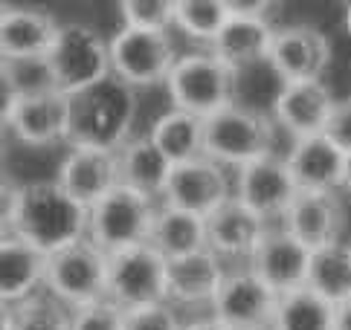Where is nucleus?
Here are the masks:
<instances>
[{
	"mask_svg": "<svg viewBox=\"0 0 351 330\" xmlns=\"http://www.w3.org/2000/svg\"><path fill=\"white\" fill-rule=\"evenodd\" d=\"M108 299L122 310L166 301V258L148 244L108 255Z\"/></svg>",
	"mask_w": 351,
	"mask_h": 330,
	"instance_id": "nucleus-9",
	"label": "nucleus"
},
{
	"mask_svg": "<svg viewBox=\"0 0 351 330\" xmlns=\"http://www.w3.org/2000/svg\"><path fill=\"white\" fill-rule=\"evenodd\" d=\"M136 119V90L108 75L87 90L70 96V128L67 145H93L119 151L131 136Z\"/></svg>",
	"mask_w": 351,
	"mask_h": 330,
	"instance_id": "nucleus-2",
	"label": "nucleus"
},
{
	"mask_svg": "<svg viewBox=\"0 0 351 330\" xmlns=\"http://www.w3.org/2000/svg\"><path fill=\"white\" fill-rule=\"evenodd\" d=\"M346 29H348V35H351V6H348V12H346Z\"/></svg>",
	"mask_w": 351,
	"mask_h": 330,
	"instance_id": "nucleus-44",
	"label": "nucleus"
},
{
	"mask_svg": "<svg viewBox=\"0 0 351 330\" xmlns=\"http://www.w3.org/2000/svg\"><path fill=\"white\" fill-rule=\"evenodd\" d=\"M125 330H183V322L169 301H160L148 307L125 310Z\"/></svg>",
	"mask_w": 351,
	"mask_h": 330,
	"instance_id": "nucleus-34",
	"label": "nucleus"
},
{
	"mask_svg": "<svg viewBox=\"0 0 351 330\" xmlns=\"http://www.w3.org/2000/svg\"><path fill=\"white\" fill-rule=\"evenodd\" d=\"M56 183L82 206L90 209L105 194L119 186V160L117 151L93 148V145H70L67 157L61 160Z\"/></svg>",
	"mask_w": 351,
	"mask_h": 330,
	"instance_id": "nucleus-18",
	"label": "nucleus"
},
{
	"mask_svg": "<svg viewBox=\"0 0 351 330\" xmlns=\"http://www.w3.org/2000/svg\"><path fill=\"white\" fill-rule=\"evenodd\" d=\"M227 275L223 258L209 246L189 252L183 258L166 261V301L171 304H212Z\"/></svg>",
	"mask_w": 351,
	"mask_h": 330,
	"instance_id": "nucleus-22",
	"label": "nucleus"
},
{
	"mask_svg": "<svg viewBox=\"0 0 351 330\" xmlns=\"http://www.w3.org/2000/svg\"><path fill=\"white\" fill-rule=\"evenodd\" d=\"M108 49H110V75L125 81L131 90L166 84L174 61H178L169 32H143L122 27L108 41Z\"/></svg>",
	"mask_w": 351,
	"mask_h": 330,
	"instance_id": "nucleus-8",
	"label": "nucleus"
},
{
	"mask_svg": "<svg viewBox=\"0 0 351 330\" xmlns=\"http://www.w3.org/2000/svg\"><path fill=\"white\" fill-rule=\"evenodd\" d=\"M44 287L70 310L102 301L108 299V255L87 238L58 249L47 258Z\"/></svg>",
	"mask_w": 351,
	"mask_h": 330,
	"instance_id": "nucleus-7",
	"label": "nucleus"
},
{
	"mask_svg": "<svg viewBox=\"0 0 351 330\" xmlns=\"http://www.w3.org/2000/svg\"><path fill=\"white\" fill-rule=\"evenodd\" d=\"M87 218H90V209L70 197L56 180H35L21 186V203L12 232L49 258L53 252L87 238Z\"/></svg>",
	"mask_w": 351,
	"mask_h": 330,
	"instance_id": "nucleus-1",
	"label": "nucleus"
},
{
	"mask_svg": "<svg viewBox=\"0 0 351 330\" xmlns=\"http://www.w3.org/2000/svg\"><path fill=\"white\" fill-rule=\"evenodd\" d=\"M232 197V180L223 165L209 157H195L189 162H178L162 188V203L183 209L197 218L215 212L221 203Z\"/></svg>",
	"mask_w": 351,
	"mask_h": 330,
	"instance_id": "nucleus-12",
	"label": "nucleus"
},
{
	"mask_svg": "<svg viewBox=\"0 0 351 330\" xmlns=\"http://www.w3.org/2000/svg\"><path fill=\"white\" fill-rule=\"evenodd\" d=\"M296 194L299 188L291 177V168H287L285 157L279 154L261 157L235 171L232 197H238L247 209H253L267 223L282 220L285 212L291 209V203L296 200Z\"/></svg>",
	"mask_w": 351,
	"mask_h": 330,
	"instance_id": "nucleus-13",
	"label": "nucleus"
},
{
	"mask_svg": "<svg viewBox=\"0 0 351 330\" xmlns=\"http://www.w3.org/2000/svg\"><path fill=\"white\" fill-rule=\"evenodd\" d=\"M15 325V304L0 301V330H12Z\"/></svg>",
	"mask_w": 351,
	"mask_h": 330,
	"instance_id": "nucleus-41",
	"label": "nucleus"
},
{
	"mask_svg": "<svg viewBox=\"0 0 351 330\" xmlns=\"http://www.w3.org/2000/svg\"><path fill=\"white\" fill-rule=\"evenodd\" d=\"M183 330H230L223 322H218L215 316H206V319H197V322H189L183 325Z\"/></svg>",
	"mask_w": 351,
	"mask_h": 330,
	"instance_id": "nucleus-40",
	"label": "nucleus"
},
{
	"mask_svg": "<svg viewBox=\"0 0 351 330\" xmlns=\"http://www.w3.org/2000/svg\"><path fill=\"white\" fill-rule=\"evenodd\" d=\"M276 134L279 128L273 116L232 101L204 119V157L238 171L261 157L276 154Z\"/></svg>",
	"mask_w": 351,
	"mask_h": 330,
	"instance_id": "nucleus-4",
	"label": "nucleus"
},
{
	"mask_svg": "<svg viewBox=\"0 0 351 330\" xmlns=\"http://www.w3.org/2000/svg\"><path fill=\"white\" fill-rule=\"evenodd\" d=\"M276 38V27L270 18H253V15H232L209 44V53L221 58L230 70L241 75V70L267 61L270 44Z\"/></svg>",
	"mask_w": 351,
	"mask_h": 330,
	"instance_id": "nucleus-23",
	"label": "nucleus"
},
{
	"mask_svg": "<svg viewBox=\"0 0 351 330\" xmlns=\"http://www.w3.org/2000/svg\"><path fill=\"white\" fill-rule=\"evenodd\" d=\"M334 310L311 287H299L279 296L270 330H334Z\"/></svg>",
	"mask_w": 351,
	"mask_h": 330,
	"instance_id": "nucleus-29",
	"label": "nucleus"
},
{
	"mask_svg": "<svg viewBox=\"0 0 351 330\" xmlns=\"http://www.w3.org/2000/svg\"><path fill=\"white\" fill-rule=\"evenodd\" d=\"M166 90L171 99V107H180L200 119H209L212 113H218L235 101L238 73L230 70L221 58L212 55L209 49H204V53H186L174 61V67L166 79Z\"/></svg>",
	"mask_w": 351,
	"mask_h": 330,
	"instance_id": "nucleus-5",
	"label": "nucleus"
},
{
	"mask_svg": "<svg viewBox=\"0 0 351 330\" xmlns=\"http://www.w3.org/2000/svg\"><path fill=\"white\" fill-rule=\"evenodd\" d=\"M331 61H334V44L319 27H311V23L276 27L267 64L282 79V84L322 81Z\"/></svg>",
	"mask_w": 351,
	"mask_h": 330,
	"instance_id": "nucleus-10",
	"label": "nucleus"
},
{
	"mask_svg": "<svg viewBox=\"0 0 351 330\" xmlns=\"http://www.w3.org/2000/svg\"><path fill=\"white\" fill-rule=\"evenodd\" d=\"M41 67L49 87L64 96H76L110 75L108 38L90 23H61Z\"/></svg>",
	"mask_w": 351,
	"mask_h": 330,
	"instance_id": "nucleus-3",
	"label": "nucleus"
},
{
	"mask_svg": "<svg viewBox=\"0 0 351 330\" xmlns=\"http://www.w3.org/2000/svg\"><path fill=\"white\" fill-rule=\"evenodd\" d=\"M285 229L308 249L337 244L346 229V203L337 192H299L285 212Z\"/></svg>",
	"mask_w": 351,
	"mask_h": 330,
	"instance_id": "nucleus-19",
	"label": "nucleus"
},
{
	"mask_svg": "<svg viewBox=\"0 0 351 330\" xmlns=\"http://www.w3.org/2000/svg\"><path fill=\"white\" fill-rule=\"evenodd\" d=\"M148 246L157 249L166 261L183 258L189 252H197L206 246V223L197 214H189L183 209H174L162 203L154 214Z\"/></svg>",
	"mask_w": 351,
	"mask_h": 330,
	"instance_id": "nucleus-26",
	"label": "nucleus"
},
{
	"mask_svg": "<svg viewBox=\"0 0 351 330\" xmlns=\"http://www.w3.org/2000/svg\"><path fill=\"white\" fill-rule=\"evenodd\" d=\"M317 296L331 301L334 307L351 299V244H328L319 249H311V266H308V281Z\"/></svg>",
	"mask_w": 351,
	"mask_h": 330,
	"instance_id": "nucleus-28",
	"label": "nucleus"
},
{
	"mask_svg": "<svg viewBox=\"0 0 351 330\" xmlns=\"http://www.w3.org/2000/svg\"><path fill=\"white\" fill-rule=\"evenodd\" d=\"M279 293L270 290L250 266L227 270L212 299V316L230 330H270Z\"/></svg>",
	"mask_w": 351,
	"mask_h": 330,
	"instance_id": "nucleus-11",
	"label": "nucleus"
},
{
	"mask_svg": "<svg viewBox=\"0 0 351 330\" xmlns=\"http://www.w3.org/2000/svg\"><path fill=\"white\" fill-rule=\"evenodd\" d=\"M287 168L299 192H340L346 174V151L325 134L296 139L287 151Z\"/></svg>",
	"mask_w": 351,
	"mask_h": 330,
	"instance_id": "nucleus-21",
	"label": "nucleus"
},
{
	"mask_svg": "<svg viewBox=\"0 0 351 330\" xmlns=\"http://www.w3.org/2000/svg\"><path fill=\"white\" fill-rule=\"evenodd\" d=\"M343 188L351 194V154H346V174H343Z\"/></svg>",
	"mask_w": 351,
	"mask_h": 330,
	"instance_id": "nucleus-43",
	"label": "nucleus"
},
{
	"mask_svg": "<svg viewBox=\"0 0 351 330\" xmlns=\"http://www.w3.org/2000/svg\"><path fill=\"white\" fill-rule=\"evenodd\" d=\"M204 223H206V246L218 258L250 261L261 235L267 232V220L258 218L253 209H247L238 197L221 203L215 212L206 214Z\"/></svg>",
	"mask_w": 351,
	"mask_h": 330,
	"instance_id": "nucleus-20",
	"label": "nucleus"
},
{
	"mask_svg": "<svg viewBox=\"0 0 351 330\" xmlns=\"http://www.w3.org/2000/svg\"><path fill=\"white\" fill-rule=\"evenodd\" d=\"M154 214H157L154 197L134 192V188L119 183L114 192L90 206L87 240L96 244L105 255H117V252L143 246L148 244V235H152Z\"/></svg>",
	"mask_w": 351,
	"mask_h": 330,
	"instance_id": "nucleus-6",
	"label": "nucleus"
},
{
	"mask_svg": "<svg viewBox=\"0 0 351 330\" xmlns=\"http://www.w3.org/2000/svg\"><path fill=\"white\" fill-rule=\"evenodd\" d=\"M23 96V81L15 64L0 61V131H9L12 113H15L18 101Z\"/></svg>",
	"mask_w": 351,
	"mask_h": 330,
	"instance_id": "nucleus-35",
	"label": "nucleus"
},
{
	"mask_svg": "<svg viewBox=\"0 0 351 330\" xmlns=\"http://www.w3.org/2000/svg\"><path fill=\"white\" fill-rule=\"evenodd\" d=\"M337 96L325 81H291L273 96V122L296 139L325 134Z\"/></svg>",
	"mask_w": 351,
	"mask_h": 330,
	"instance_id": "nucleus-17",
	"label": "nucleus"
},
{
	"mask_svg": "<svg viewBox=\"0 0 351 330\" xmlns=\"http://www.w3.org/2000/svg\"><path fill=\"white\" fill-rule=\"evenodd\" d=\"M230 21L227 0H174V27L192 41L212 44Z\"/></svg>",
	"mask_w": 351,
	"mask_h": 330,
	"instance_id": "nucleus-30",
	"label": "nucleus"
},
{
	"mask_svg": "<svg viewBox=\"0 0 351 330\" xmlns=\"http://www.w3.org/2000/svg\"><path fill=\"white\" fill-rule=\"evenodd\" d=\"M247 266L253 270L261 281H265L276 293H291V290L305 287L308 281V266H311V249L296 240L291 232L267 226L261 235L256 252L250 255Z\"/></svg>",
	"mask_w": 351,
	"mask_h": 330,
	"instance_id": "nucleus-16",
	"label": "nucleus"
},
{
	"mask_svg": "<svg viewBox=\"0 0 351 330\" xmlns=\"http://www.w3.org/2000/svg\"><path fill=\"white\" fill-rule=\"evenodd\" d=\"M325 136H328L340 151L351 154V96L337 99L331 119H328V128H325Z\"/></svg>",
	"mask_w": 351,
	"mask_h": 330,
	"instance_id": "nucleus-37",
	"label": "nucleus"
},
{
	"mask_svg": "<svg viewBox=\"0 0 351 330\" xmlns=\"http://www.w3.org/2000/svg\"><path fill=\"white\" fill-rule=\"evenodd\" d=\"M47 255L23 238L0 235V301L21 304L44 287Z\"/></svg>",
	"mask_w": 351,
	"mask_h": 330,
	"instance_id": "nucleus-24",
	"label": "nucleus"
},
{
	"mask_svg": "<svg viewBox=\"0 0 351 330\" xmlns=\"http://www.w3.org/2000/svg\"><path fill=\"white\" fill-rule=\"evenodd\" d=\"M67 128L70 96L58 93L56 87H27L9 122V131L18 136V142L29 148L67 142Z\"/></svg>",
	"mask_w": 351,
	"mask_h": 330,
	"instance_id": "nucleus-14",
	"label": "nucleus"
},
{
	"mask_svg": "<svg viewBox=\"0 0 351 330\" xmlns=\"http://www.w3.org/2000/svg\"><path fill=\"white\" fill-rule=\"evenodd\" d=\"M152 142L166 154L171 165L204 157V119L180 107H169L148 128Z\"/></svg>",
	"mask_w": 351,
	"mask_h": 330,
	"instance_id": "nucleus-27",
	"label": "nucleus"
},
{
	"mask_svg": "<svg viewBox=\"0 0 351 330\" xmlns=\"http://www.w3.org/2000/svg\"><path fill=\"white\" fill-rule=\"evenodd\" d=\"M119 160V183L143 192L148 197H162V188L169 183V174L174 165L166 160V154L152 142L148 134L128 136L117 151Z\"/></svg>",
	"mask_w": 351,
	"mask_h": 330,
	"instance_id": "nucleus-25",
	"label": "nucleus"
},
{
	"mask_svg": "<svg viewBox=\"0 0 351 330\" xmlns=\"http://www.w3.org/2000/svg\"><path fill=\"white\" fill-rule=\"evenodd\" d=\"M21 203V183L12 174L0 171V235H12Z\"/></svg>",
	"mask_w": 351,
	"mask_h": 330,
	"instance_id": "nucleus-36",
	"label": "nucleus"
},
{
	"mask_svg": "<svg viewBox=\"0 0 351 330\" xmlns=\"http://www.w3.org/2000/svg\"><path fill=\"white\" fill-rule=\"evenodd\" d=\"M334 330H351V299L337 304L334 310Z\"/></svg>",
	"mask_w": 351,
	"mask_h": 330,
	"instance_id": "nucleus-39",
	"label": "nucleus"
},
{
	"mask_svg": "<svg viewBox=\"0 0 351 330\" xmlns=\"http://www.w3.org/2000/svg\"><path fill=\"white\" fill-rule=\"evenodd\" d=\"M117 9L128 29L169 32L174 27V0H122Z\"/></svg>",
	"mask_w": 351,
	"mask_h": 330,
	"instance_id": "nucleus-32",
	"label": "nucleus"
},
{
	"mask_svg": "<svg viewBox=\"0 0 351 330\" xmlns=\"http://www.w3.org/2000/svg\"><path fill=\"white\" fill-rule=\"evenodd\" d=\"M3 9H6V3H0V15H3Z\"/></svg>",
	"mask_w": 351,
	"mask_h": 330,
	"instance_id": "nucleus-45",
	"label": "nucleus"
},
{
	"mask_svg": "<svg viewBox=\"0 0 351 330\" xmlns=\"http://www.w3.org/2000/svg\"><path fill=\"white\" fill-rule=\"evenodd\" d=\"M58 18L38 6H6L0 15V61L9 64H41L49 53Z\"/></svg>",
	"mask_w": 351,
	"mask_h": 330,
	"instance_id": "nucleus-15",
	"label": "nucleus"
},
{
	"mask_svg": "<svg viewBox=\"0 0 351 330\" xmlns=\"http://www.w3.org/2000/svg\"><path fill=\"white\" fill-rule=\"evenodd\" d=\"M70 330H125V310L110 299L84 304L70 313Z\"/></svg>",
	"mask_w": 351,
	"mask_h": 330,
	"instance_id": "nucleus-33",
	"label": "nucleus"
},
{
	"mask_svg": "<svg viewBox=\"0 0 351 330\" xmlns=\"http://www.w3.org/2000/svg\"><path fill=\"white\" fill-rule=\"evenodd\" d=\"M6 157H9V139H6V131H0V171H3Z\"/></svg>",
	"mask_w": 351,
	"mask_h": 330,
	"instance_id": "nucleus-42",
	"label": "nucleus"
},
{
	"mask_svg": "<svg viewBox=\"0 0 351 330\" xmlns=\"http://www.w3.org/2000/svg\"><path fill=\"white\" fill-rule=\"evenodd\" d=\"M227 6L232 15H253V18H267L273 3H265V0H227Z\"/></svg>",
	"mask_w": 351,
	"mask_h": 330,
	"instance_id": "nucleus-38",
	"label": "nucleus"
},
{
	"mask_svg": "<svg viewBox=\"0 0 351 330\" xmlns=\"http://www.w3.org/2000/svg\"><path fill=\"white\" fill-rule=\"evenodd\" d=\"M12 330H70V310L49 293H35L15 304Z\"/></svg>",
	"mask_w": 351,
	"mask_h": 330,
	"instance_id": "nucleus-31",
	"label": "nucleus"
}]
</instances>
